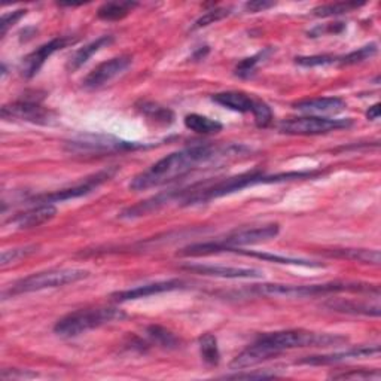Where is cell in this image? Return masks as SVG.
<instances>
[{
	"label": "cell",
	"mask_w": 381,
	"mask_h": 381,
	"mask_svg": "<svg viewBox=\"0 0 381 381\" xmlns=\"http://www.w3.org/2000/svg\"><path fill=\"white\" fill-rule=\"evenodd\" d=\"M240 146L219 148L214 145H208V143H200V145L183 148L161 158L155 164H152L148 170L142 171L137 176L133 178V180L130 182V189L146 191L149 188L161 187V185L185 178L195 169H198V166H204V164L214 161L216 158L223 157L230 152H240Z\"/></svg>",
	"instance_id": "1"
},
{
	"label": "cell",
	"mask_w": 381,
	"mask_h": 381,
	"mask_svg": "<svg viewBox=\"0 0 381 381\" xmlns=\"http://www.w3.org/2000/svg\"><path fill=\"white\" fill-rule=\"evenodd\" d=\"M347 341V338L329 334H314L303 329H287L261 335L256 341L235 356L231 362V369H244L255 366L266 359L280 355L286 350L298 347H326Z\"/></svg>",
	"instance_id": "2"
},
{
	"label": "cell",
	"mask_w": 381,
	"mask_h": 381,
	"mask_svg": "<svg viewBox=\"0 0 381 381\" xmlns=\"http://www.w3.org/2000/svg\"><path fill=\"white\" fill-rule=\"evenodd\" d=\"M317 173L314 171H300V173H283V174H276V176H266L264 171L255 170L244 174H239L235 178L225 179L222 182H218L212 185V187H195L189 188L188 191L179 192V195H183L182 203L185 205H194V204H201L208 203L216 198L225 197V195H230L232 192L242 191L244 188L253 187V185L260 183H274V182H285V180H294V179H305V178H314Z\"/></svg>",
	"instance_id": "3"
},
{
	"label": "cell",
	"mask_w": 381,
	"mask_h": 381,
	"mask_svg": "<svg viewBox=\"0 0 381 381\" xmlns=\"http://www.w3.org/2000/svg\"><path fill=\"white\" fill-rule=\"evenodd\" d=\"M280 226L277 223H270L264 226H256V228H243L237 230L234 232H230L225 235L223 239H219L216 242H208V243H197L185 247L179 252L180 256H205L212 253L219 252H230L231 249L240 246H249V244H258L266 240H271L274 237L279 235Z\"/></svg>",
	"instance_id": "4"
},
{
	"label": "cell",
	"mask_w": 381,
	"mask_h": 381,
	"mask_svg": "<svg viewBox=\"0 0 381 381\" xmlns=\"http://www.w3.org/2000/svg\"><path fill=\"white\" fill-rule=\"evenodd\" d=\"M124 317H126V313L119 310V308H85V310H78L61 317L54 326V332L60 337L74 338L91 331V329H96L115 321H121Z\"/></svg>",
	"instance_id": "5"
},
{
	"label": "cell",
	"mask_w": 381,
	"mask_h": 381,
	"mask_svg": "<svg viewBox=\"0 0 381 381\" xmlns=\"http://www.w3.org/2000/svg\"><path fill=\"white\" fill-rule=\"evenodd\" d=\"M261 295L270 296H286V298H305V296H321L339 292H380L378 287L368 283L355 282H335L325 285H261L255 289Z\"/></svg>",
	"instance_id": "6"
},
{
	"label": "cell",
	"mask_w": 381,
	"mask_h": 381,
	"mask_svg": "<svg viewBox=\"0 0 381 381\" xmlns=\"http://www.w3.org/2000/svg\"><path fill=\"white\" fill-rule=\"evenodd\" d=\"M88 277V271L81 269H56L42 273H35L24 279L14 283L11 289L3 294V298L8 295H19L27 292H37L44 289H53V287H61L70 283H76Z\"/></svg>",
	"instance_id": "7"
},
{
	"label": "cell",
	"mask_w": 381,
	"mask_h": 381,
	"mask_svg": "<svg viewBox=\"0 0 381 381\" xmlns=\"http://www.w3.org/2000/svg\"><path fill=\"white\" fill-rule=\"evenodd\" d=\"M352 126H353L352 119L304 117V118H294V119L280 122L279 130L280 133H285V135H291V136H316V135H325V133L348 128Z\"/></svg>",
	"instance_id": "8"
},
{
	"label": "cell",
	"mask_w": 381,
	"mask_h": 381,
	"mask_svg": "<svg viewBox=\"0 0 381 381\" xmlns=\"http://www.w3.org/2000/svg\"><path fill=\"white\" fill-rule=\"evenodd\" d=\"M67 151L74 153H109V152H121V151H133L143 148L145 145L135 142H126L113 136H99V135H87L81 136L67 143Z\"/></svg>",
	"instance_id": "9"
},
{
	"label": "cell",
	"mask_w": 381,
	"mask_h": 381,
	"mask_svg": "<svg viewBox=\"0 0 381 381\" xmlns=\"http://www.w3.org/2000/svg\"><path fill=\"white\" fill-rule=\"evenodd\" d=\"M2 118L5 119H22L26 122L37 124V126H53L57 121L56 113L40 105L39 100L22 99L11 105L2 108Z\"/></svg>",
	"instance_id": "10"
},
{
	"label": "cell",
	"mask_w": 381,
	"mask_h": 381,
	"mask_svg": "<svg viewBox=\"0 0 381 381\" xmlns=\"http://www.w3.org/2000/svg\"><path fill=\"white\" fill-rule=\"evenodd\" d=\"M115 173H117V169L103 170V171L96 173L94 176L88 178L85 182L75 185V187L66 188V189H60V191L51 192V194L36 195V197L30 198L28 201L35 203V204H54V203H61V201L85 197V195L91 194L92 191H96L101 183H105L106 180H109Z\"/></svg>",
	"instance_id": "11"
},
{
	"label": "cell",
	"mask_w": 381,
	"mask_h": 381,
	"mask_svg": "<svg viewBox=\"0 0 381 381\" xmlns=\"http://www.w3.org/2000/svg\"><path fill=\"white\" fill-rule=\"evenodd\" d=\"M133 63L131 56H118L113 57L105 63L99 65L96 69H92L90 74L82 81V84L87 90H97L105 87L112 79H115L121 74H124Z\"/></svg>",
	"instance_id": "12"
},
{
	"label": "cell",
	"mask_w": 381,
	"mask_h": 381,
	"mask_svg": "<svg viewBox=\"0 0 381 381\" xmlns=\"http://www.w3.org/2000/svg\"><path fill=\"white\" fill-rule=\"evenodd\" d=\"M74 42H75V39L67 37V36H60V37L51 39L49 42H46L44 45H40L37 49L33 51V53H30L27 57L23 58V63H22L23 76L27 79L36 76L39 74V70L44 67L46 60L51 56Z\"/></svg>",
	"instance_id": "13"
},
{
	"label": "cell",
	"mask_w": 381,
	"mask_h": 381,
	"mask_svg": "<svg viewBox=\"0 0 381 381\" xmlns=\"http://www.w3.org/2000/svg\"><path fill=\"white\" fill-rule=\"evenodd\" d=\"M183 270L197 273L201 276L221 277V279H261L264 273L256 269H239V266L225 265H209V264H194L185 265Z\"/></svg>",
	"instance_id": "14"
},
{
	"label": "cell",
	"mask_w": 381,
	"mask_h": 381,
	"mask_svg": "<svg viewBox=\"0 0 381 381\" xmlns=\"http://www.w3.org/2000/svg\"><path fill=\"white\" fill-rule=\"evenodd\" d=\"M183 286H185V283L182 280H178V279L164 280V282L137 286V287H133V289H127V291H121V292L113 294L112 298H115V300L119 301V303L133 301V300H140V298H146V296H152V295H158V294H164V292H171V291H176V289H182Z\"/></svg>",
	"instance_id": "15"
},
{
	"label": "cell",
	"mask_w": 381,
	"mask_h": 381,
	"mask_svg": "<svg viewBox=\"0 0 381 381\" xmlns=\"http://www.w3.org/2000/svg\"><path fill=\"white\" fill-rule=\"evenodd\" d=\"M380 353V347L378 346H359L348 348L346 352H337L332 355H321V356H308L303 360H300V364H307V365H329V364H338V362H344V360L348 359H360V357H368L373 355Z\"/></svg>",
	"instance_id": "16"
},
{
	"label": "cell",
	"mask_w": 381,
	"mask_h": 381,
	"mask_svg": "<svg viewBox=\"0 0 381 381\" xmlns=\"http://www.w3.org/2000/svg\"><path fill=\"white\" fill-rule=\"evenodd\" d=\"M57 214V208L54 204H35V208L28 209L27 212L18 213L11 219V223L17 225V228L28 230L36 228L51 221Z\"/></svg>",
	"instance_id": "17"
},
{
	"label": "cell",
	"mask_w": 381,
	"mask_h": 381,
	"mask_svg": "<svg viewBox=\"0 0 381 381\" xmlns=\"http://www.w3.org/2000/svg\"><path fill=\"white\" fill-rule=\"evenodd\" d=\"M296 110L305 113H314V115H322V113H338L346 109V101L339 97H319V99H305L294 103Z\"/></svg>",
	"instance_id": "18"
},
{
	"label": "cell",
	"mask_w": 381,
	"mask_h": 381,
	"mask_svg": "<svg viewBox=\"0 0 381 381\" xmlns=\"http://www.w3.org/2000/svg\"><path fill=\"white\" fill-rule=\"evenodd\" d=\"M212 100L225 109L240 113H252L256 106V101H258V99H253L242 91L218 92V94H214L212 97Z\"/></svg>",
	"instance_id": "19"
},
{
	"label": "cell",
	"mask_w": 381,
	"mask_h": 381,
	"mask_svg": "<svg viewBox=\"0 0 381 381\" xmlns=\"http://www.w3.org/2000/svg\"><path fill=\"white\" fill-rule=\"evenodd\" d=\"M110 44H113V36H110V35L101 36V37H99V39H96V40H92L91 44L85 45L84 48L78 49L76 53L69 58L67 66H66L67 70H69V71H75V70H78L79 67L84 66L92 56L97 54L99 51H101L103 48L109 46Z\"/></svg>",
	"instance_id": "20"
},
{
	"label": "cell",
	"mask_w": 381,
	"mask_h": 381,
	"mask_svg": "<svg viewBox=\"0 0 381 381\" xmlns=\"http://www.w3.org/2000/svg\"><path fill=\"white\" fill-rule=\"evenodd\" d=\"M137 6L139 3L136 2H108L99 8L97 17L103 22H119L135 11Z\"/></svg>",
	"instance_id": "21"
},
{
	"label": "cell",
	"mask_w": 381,
	"mask_h": 381,
	"mask_svg": "<svg viewBox=\"0 0 381 381\" xmlns=\"http://www.w3.org/2000/svg\"><path fill=\"white\" fill-rule=\"evenodd\" d=\"M185 127L198 133V135H213V133H219L222 130V124L219 121L198 115V113H191V115L185 117Z\"/></svg>",
	"instance_id": "22"
},
{
	"label": "cell",
	"mask_w": 381,
	"mask_h": 381,
	"mask_svg": "<svg viewBox=\"0 0 381 381\" xmlns=\"http://www.w3.org/2000/svg\"><path fill=\"white\" fill-rule=\"evenodd\" d=\"M328 256H334V258L350 260L364 264H380V252L378 251H366V249H337L334 252H326Z\"/></svg>",
	"instance_id": "23"
},
{
	"label": "cell",
	"mask_w": 381,
	"mask_h": 381,
	"mask_svg": "<svg viewBox=\"0 0 381 381\" xmlns=\"http://www.w3.org/2000/svg\"><path fill=\"white\" fill-rule=\"evenodd\" d=\"M328 308L335 312L348 313V314H365V316H380V305L378 304H356L353 301H331L326 304Z\"/></svg>",
	"instance_id": "24"
},
{
	"label": "cell",
	"mask_w": 381,
	"mask_h": 381,
	"mask_svg": "<svg viewBox=\"0 0 381 381\" xmlns=\"http://www.w3.org/2000/svg\"><path fill=\"white\" fill-rule=\"evenodd\" d=\"M136 108L143 113V115L157 121L160 124H166V126H170V124L174 121V113L169 109V108H164L161 105H158V103H153V101H140L136 105Z\"/></svg>",
	"instance_id": "25"
},
{
	"label": "cell",
	"mask_w": 381,
	"mask_h": 381,
	"mask_svg": "<svg viewBox=\"0 0 381 381\" xmlns=\"http://www.w3.org/2000/svg\"><path fill=\"white\" fill-rule=\"evenodd\" d=\"M148 338L153 344H157L162 348H178L180 344V339L174 335L167 328H162L160 325H151L146 329Z\"/></svg>",
	"instance_id": "26"
},
{
	"label": "cell",
	"mask_w": 381,
	"mask_h": 381,
	"mask_svg": "<svg viewBox=\"0 0 381 381\" xmlns=\"http://www.w3.org/2000/svg\"><path fill=\"white\" fill-rule=\"evenodd\" d=\"M200 353L204 362L209 366H216L221 362L218 339H216L213 334H204L200 338Z\"/></svg>",
	"instance_id": "27"
},
{
	"label": "cell",
	"mask_w": 381,
	"mask_h": 381,
	"mask_svg": "<svg viewBox=\"0 0 381 381\" xmlns=\"http://www.w3.org/2000/svg\"><path fill=\"white\" fill-rule=\"evenodd\" d=\"M230 252H237L246 256H253V258L264 260L269 262H276V264H286V265H304V266H322L321 264H316L307 260H300V258H289V256H282V255H273V253H258V252H244V251H237L232 249Z\"/></svg>",
	"instance_id": "28"
},
{
	"label": "cell",
	"mask_w": 381,
	"mask_h": 381,
	"mask_svg": "<svg viewBox=\"0 0 381 381\" xmlns=\"http://www.w3.org/2000/svg\"><path fill=\"white\" fill-rule=\"evenodd\" d=\"M364 5L365 3H357V2H337V3H328V5L317 6L313 9V12L316 17L326 18V17H335V15L352 12L353 9H357Z\"/></svg>",
	"instance_id": "29"
},
{
	"label": "cell",
	"mask_w": 381,
	"mask_h": 381,
	"mask_svg": "<svg viewBox=\"0 0 381 381\" xmlns=\"http://www.w3.org/2000/svg\"><path fill=\"white\" fill-rule=\"evenodd\" d=\"M377 54V45L371 44L365 45L362 48H359L353 53H348L346 56H338V65L339 66H352V65H359L365 60H369L371 57H374Z\"/></svg>",
	"instance_id": "30"
},
{
	"label": "cell",
	"mask_w": 381,
	"mask_h": 381,
	"mask_svg": "<svg viewBox=\"0 0 381 381\" xmlns=\"http://www.w3.org/2000/svg\"><path fill=\"white\" fill-rule=\"evenodd\" d=\"M271 53L270 48H266L264 51H261V53H258L253 57H249V58H244L243 61H240L239 65H237L235 67V75L239 78H243V79H247L253 76L255 70H256V66H258L261 61L265 60V57L269 56Z\"/></svg>",
	"instance_id": "31"
},
{
	"label": "cell",
	"mask_w": 381,
	"mask_h": 381,
	"mask_svg": "<svg viewBox=\"0 0 381 381\" xmlns=\"http://www.w3.org/2000/svg\"><path fill=\"white\" fill-rule=\"evenodd\" d=\"M230 11H231L230 8H214V9H212V11H208L203 17H200L197 22H195L192 28L197 30V28H203V27H208L210 24L218 23L225 17H228L231 14Z\"/></svg>",
	"instance_id": "32"
},
{
	"label": "cell",
	"mask_w": 381,
	"mask_h": 381,
	"mask_svg": "<svg viewBox=\"0 0 381 381\" xmlns=\"http://www.w3.org/2000/svg\"><path fill=\"white\" fill-rule=\"evenodd\" d=\"M295 63L304 67H317V66H334L338 65V56H312V57H296Z\"/></svg>",
	"instance_id": "33"
},
{
	"label": "cell",
	"mask_w": 381,
	"mask_h": 381,
	"mask_svg": "<svg viewBox=\"0 0 381 381\" xmlns=\"http://www.w3.org/2000/svg\"><path fill=\"white\" fill-rule=\"evenodd\" d=\"M252 115L255 118L256 126H258L260 128H266L273 122L271 108L269 105H266L265 101H262V100L256 101V106H255V109L252 112Z\"/></svg>",
	"instance_id": "34"
},
{
	"label": "cell",
	"mask_w": 381,
	"mask_h": 381,
	"mask_svg": "<svg viewBox=\"0 0 381 381\" xmlns=\"http://www.w3.org/2000/svg\"><path fill=\"white\" fill-rule=\"evenodd\" d=\"M381 374L378 369L369 371V369H352L348 373H339L334 374L332 378L335 380H380Z\"/></svg>",
	"instance_id": "35"
},
{
	"label": "cell",
	"mask_w": 381,
	"mask_h": 381,
	"mask_svg": "<svg viewBox=\"0 0 381 381\" xmlns=\"http://www.w3.org/2000/svg\"><path fill=\"white\" fill-rule=\"evenodd\" d=\"M36 251H37V246H26V247H19V249L5 251L2 253V266H6L8 264H14L19 260H23L26 256L35 253Z\"/></svg>",
	"instance_id": "36"
},
{
	"label": "cell",
	"mask_w": 381,
	"mask_h": 381,
	"mask_svg": "<svg viewBox=\"0 0 381 381\" xmlns=\"http://www.w3.org/2000/svg\"><path fill=\"white\" fill-rule=\"evenodd\" d=\"M26 9H18V11H14V12H8L2 17V22H0V35H2V37L6 35V32L9 28H11L12 26H15L19 19H22L24 15H26Z\"/></svg>",
	"instance_id": "37"
},
{
	"label": "cell",
	"mask_w": 381,
	"mask_h": 381,
	"mask_svg": "<svg viewBox=\"0 0 381 381\" xmlns=\"http://www.w3.org/2000/svg\"><path fill=\"white\" fill-rule=\"evenodd\" d=\"M274 3L273 2H265V0H255V2H247L244 5L246 11H249L252 14H256V12H264L266 11V9L273 8Z\"/></svg>",
	"instance_id": "38"
},
{
	"label": "cell",
	"mask_w": 381,
	"mask_h": 381,
	"mask_svg": "<svg viewBox=\"0 0 381 381\" xmlns=\"http://www.w3.org/2000/svg\"><path fill=\"white\" fill-rule=\"evenodd\" d=\"M27 377H36L33 373H26V371H18V369H11V371H3L2 378H27Z\"/></svg>",
	"instance_id": "39"
},
{
	"label": "cell",
	"mask_w": 381,
	"mask_h": 381,
	"mask_svg": "<svg viewBox=\"0 0 381 381\" xmlns=\"http://www.w3.org/2000/svg\"><path fill=\"white\" fill-rule=\"evenodd\" d=\"M276 374H265V373H252V374H244V373H239V374H234V375H226L225 378H235V380H240V378H274Z\"/></svg>",
	"instance_id": "40"
},
{
	"label": "cell",
	"mask_w": 381,
	"mask_h": 381,
	"mask_svg": "<svg viewBox=\"0 0 381 381\" xmlns=\"http://www.w3.org/2000/svg\"><path fill=\"white\" fill-rule=\"evenodd\" d=\"M380 103H375V105L374 106H371L369 109H368V112H366V118L368 119H371V121H375V119H378L380 118Z\"/></svg>",
	"instance_id": "41"
}]
</instances>
